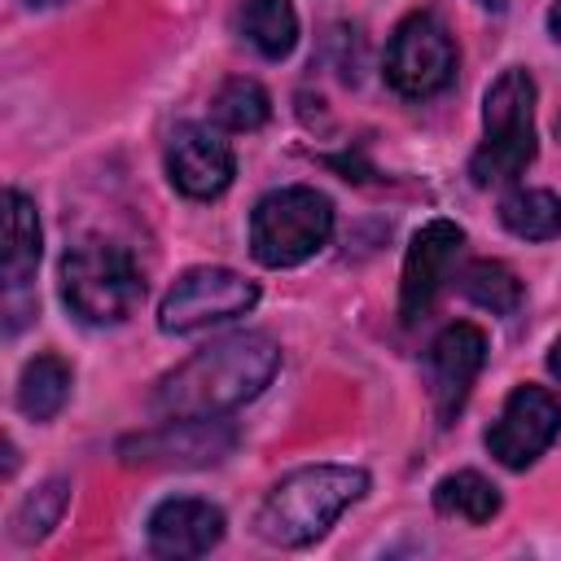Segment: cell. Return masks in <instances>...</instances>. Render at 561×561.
Returning a JSON list of instances; mask_svg holds the SVG:
<instances>
[{
    "label": "cell",
    "mask_w": 561,
    "mask_h": 561,
    "mask_svg": "<svg viewBox=\"0 0 561 561\" xmlns=\"http://www.w3.org/2000/svg\"><path fill=\"white\" fill-rule=\"evenodd\" d=\"M66 495H70V482H66V478H48L39 491H31V495L22 500V508H18V517H13V535H18L22 543L44 539V535L61 522Z\"/></svg>",
    "instance_id": "obj_21"
},
{
    "label": "cell",
    "mask_w": 561,
    "mask_h": 561,
    "mask_svg": "<svg viewBox=\"0 0 561 561\" xmlns=\"http://www.w3.org/2000/svg\"><path fill=\"white\" fill-rule=\"evenodd\" d=\"M241 35L267 61H280L298 44V13L289 0H245L241 4Z\"/></svg>",
    "instance_id": "obj_15"
},
{
    "label": "cell",
    "mask_w": 561,
    "mask_h": 561,
    "mask_svg": "<svg viewBox=\"0 0 561 561\" xmlns=\"http://www.w3.org/2000/svg\"><path fill=\"white\" fill-rule=\"evenodd\" d=\"M434 508H438L443 517H460V522L482 526V522H491V517L500 513V491H495L482 473L460 469V473L438 478V486H434Z\"/></svg>",
    "instance_id": "obj_18"
},
{
    "label": "cell",
    "mask_w": 561,
    "mask_h": 561,
    "mask_svg": "<svg viewBox=\"0 0 561 561\" xmlns=\"http://www.w3.org/2000/svg\"><path fill=\"white\" fill-rule=\"evenodd\" d=\"M259 302V285L232 267H188L175 276L158 307V324L167 333H197L224 320L245 316Z\"/></svg>",
    "instance_id": "obj_6"
},
{
    "label": "cell",
    "mask_w": 561,
    "mask_h": 561,
    "mask_svg": "<svg viewBox=\"0 0 561 561\" xmlns=\"http://www.w3.org/2000/svg\"><path fill=\"white\" fill-rule=\"evenodd\" d=\"M548 368H552V377L561 381V342H557V346L548 351Z\"/></svg>",
    "instance_id": "obj_23"
},
{
    "label": "cell",
    "mask_w": 561,
    "mask_h": 561,
    "mask_svg": "<svg viewBox=\"0 0 561 561\" xmlns=\"http://www.w3.org/2000/svg\"><path fill=\"white\" fill-rule=\"evenodd\" d=\"M486 140L478 145L469 175L473 184H508L535 158V79L526 70H504L482 101Z\"/></svg>",
    "instance_id": "obj_4"
},
{
    "label": "cell",
    "mask_w": 561,
    "mask_h": 561,
    "mask_svg": "<svg viewBox=\"0 0 561 561\" xmlns=\"http://www.w3.org/2000/svg\"><path fill=\"white\" fill-rule=\"evenodd\" d=\"M280 368V346L267 333H232L202 346L153 390V408L171 421L180 416H219L254 399Z\"/></svg>",
    "instance_id": "obj_1"
},
{
    "label": "cell",
    "mask_w": 561,
    "mask_h": 561,
    "mask_svg": "<svg viewBox=\"0 0 561 561\" xmlns=\"http://www.w3.org/2000/svg\"><path fill=\"white\" fill-rule=\"evenodd\" d=\"M460 245H465V232L451 219H430L412 237L408 259H403V280H399V316L408 324H416L430 311L443 280L451 276V263H456Z\"/></svg>",
    "instance_id": "obj_9"
},
{
    "label": "cell",
    "mask_w": 561,
    "mask_h": 561,
    "mask_svg": "<svg viewBox=\"0 0 561 561\" xmlns=\"http://www.w3.org/2000/svg\"><path fill=\"white\" fill-rule=\"evenodd\" d=\"M548 31H552V39L561 44V0H557V4L548 9Z\"/></svg>",
    "instance_id": "obj_22"
},
{
    "label": "cell",
    "mask_w": 561,
    "mask_h": 561,
    "mask_svg": "<svg viewBox=\"0 0 561 561\" xmlns=\"http://www.w3.org/2000/svg\"><path fill=\"white\" fill-rule=\"evenodd\" d=\"M500 224L522 241H552L561 232V197L548 188H513L500 202Z\"/></svg>",
    "instance_id": "obj_17"
},
{
    "label": "cell",
    "mask_w": 561,
    "mask_h": 561,
    "mask_svg": "<svg viewBox=\"0 0 561 561\" xmlns=\"http://www.w3.org/2000/svg\"><path fill=\"white\" fill-rule=\"evenodd\" d=\"M39 267V215L18 188L4 193V285L18 294Z\"/></svg>",
    "instance_id": "obj_14"
},
{
    "label": "cell",
    "mask_w": 561,
    "mask_h": 561,
    "mask_svg": "<svg viewBox=\"0 0 561 561\" xmlns=\"http://www.w3.org/2000/svg\"><path fill=\"white\" fill-rule=\"evenodd\" d=\"M333 232V202L307 184L276 188L250 210V250L263 267L307 263Z\"/></svg>",
    "instance_id": "obj_5"
},
{
    "label": "cell",
    "mask_w": 561,
    "mask_h": 561,
    "mask_svg": "<svg viewBox=\"0 0 561 561\" xmlns=\"http://www.w3.org/2000/svg\"><path fill=\"white\" fill-rule=\"evenodd\" d=\"M26 4H57V0H26Z\"/></svg>",
    "instance_id": "obj_25"
},
{
    "label": "cell",
    "mask_w": 561,
    "mask_h": 561,
    "mask_svg": "<svg viewBox=\"0 0 561 561\" xmlns=\"http://www.w3.org/2000/svg\"><path fill=\"white\" fill-rule=\"evenodd\" d=\"M210 114L215 123H224L228 131H259L267 118H272V96L263 92V83L237 75L228 83H219L215 101H210Z\"/></svg>",
    "instance_id": "obj_20"
},
{
    "label": "cell",
    "mask_w": 561,
    "mask_h": 561,
    "mask_svg": "<svg viewBox=\"0 0 561 561\" xmlns=\"http://www.w3.org/2000/svg\"><path fill=\"white\" fill-rule=\"evenodd\" d=\"M478 4H482V9H495V13L504 9V0H478Z\"/></svg>",
    "instance_id": "obj_24"
},
{
    "label": "cell",
    "mask_w": 561,
    "mask_h": 561,
    "mask_svg": "<svg viewBox=\"0 0 561 561\" xmlns=\"http://www.w3.org/2000/svg\"><path fill=\"white\" fill-rule=\"evenodd\" d=\"M482 359H486V337L469 320H456L434 337V346H430V386H434V408H438L443 425L460 412Z\"/></svg>",
    "instance_id": "obj_11"
},
{
    "label": "cell",
    "mask_w": 561,
    "mask_h": 561,
    "mask_svg": "<svg viewBox=\"0 0 561 561\" xmlns=\"http://www.w3.org/2000/svg\"><path fill=\"white\" fill-rule=\"evenodd\" d=\"M557 434H561V403L552 399V390H543V386H517L504 399L500 421L486 430V447H491V456L500 465L526 469V465H535L552 447Z\"/></svg>",
    "instance_id": "obj_8"
},
{
    "label": "cell",
    "mask_w": 561,
    "mask_h": 561,
    "mask_svg": "<svg viewBox=\"0 0 561 561\" xmlns=\"http://www.w3.org/2000/svg\"><path fill=\"white\" fill-rule=\"evenodd\" d=\"M228 447H232V430L215 425V416H180L167 421V430L136 443L140 460H184V465L219 460Z\"/></svg>",
    "instance_id": "obj_13"
},
{
    "label": "cell",
    "mask_w": 561,
    "mask_h": 561,
    "mask_svg": "<svg viewBox=\"0 0 561 561\" xmlns=\"http://www.w3.org/2000/svg\"><path fill=\"white\" fill-rule=\"evenodd\" d=\"M368 491V473L355 469V465H307V469H294L289 478H280L259 517H254V530L259 539L276 543V548H302L311 539H320L346 504H355L359 495Z\"/></svg>",
    "instance_id": "obj_2"
},
{
    "label": "cell",
    "mask_w": 561,
    "mask_h": 561,
    "mask_svg": "<svg viewBox=\"0 0 561 561\" xmlns=\"http://www.w3.org/2000/svg\"><path fill=\"white\" fill-rule=\"evenodd\" d=\"M451 75H456L451 31L434 13L403 18L399 31L390 35V48H386V83L399 96L421 101V96L443 92L451 83Z\"/></svg>",
    "instance_id": "obj_7"
},
{
    "label": "cell",
    "mask_w": 561,
    "mask_h": 561,
    "mask_svg": "<svg viewBox=\"0 0 561 561\" xmlns=\"http://www.w3.org/2000/svg\"><path fill=\"white\" fill-rule=\"evenodd\" d=\"M61 298L83 324H123L140 307L145 280L123 245L88 237L61 259Z\"/></svg>",
    "instance_id": "obj_3"
},
{
    "label": "cell",
    "mask_w": 561,
    "mask_h": 561,
    "mask_svg": "<svg viewBox=\"0 0 561 561\" xmlns=\"http://www.w3.org/2000/svg\"><path fill=\"white\" fill-rule=\"evenodd\" d=\"M232 149L219 131L202 127V123H184L171 131V145H167V175L171 184L184 193V197H219L228 184H232Z\"/></svg>",
    "instance_id": "obj_10"
},
{
    "label": "cell",
    "mask_w": 561,
    "mask_h": 561,
    "mask_svg": "<svg viewBox=\"0 0 561 561\" xmlns=\"http://www.w3.org/2000/svg\"><path fill=\"white\" fill-rule=\"evenodd\" d=\"M460 294L495 316H513L517 302H522V280L513 276L508 263L500 259H473L465 272H460Z\"/></svg>",
    "instance_id": "obj_19"
},
{
    "label": "cell",
    "mask_w": 561,
    "mask_h": 561,
    "mask_svg": "<svg viewBox=\"0 0 561 561\" xmlns=\"http://www.w3.org/2000/svg\"><path fill=\"white\" fill-rule=\"evenodd\" d=\"M66 394H70V364L61 355H35L22 368V381H18V408H22V416L48 421V416L61 412Z\"/></svg>",
    "instance_id": "obj_16"
},
{
    "label": "cell",
    "mask_w": 561,
    "mask_h": 561,
    "mask_svg": "<svg viewBox=\"0 0 561 561\" xmlns=\"http://www.w3.org/2000/svg\"><path fill=\"white\" fill-rule=\"evenodd\" d=\"M224 539V508L197 495L162 500L149 513V548L158 557H202Z\"/></svg>",
    "instance_id": "obj_12"
}]
</instances>
